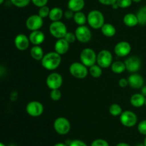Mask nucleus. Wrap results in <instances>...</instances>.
<instances>
[{
    "label": "nucleus",
    "instance_id": "obj_1",
    "mask_svg": "<svg viewBox=\"0 0 146 146\" xmlns=\"http://www.w3.org/2000/svg\"><path fill=\"white\" fill-rule=\"evenodd\" d=\"M41 65L47 70H55L60 66L61 62V56L56 52H51L44 54L41 60Z\"/></svg>",
    "mask_w": 146,
    "mask_h": 146
},
{
    "label": "nucleus",
    "instance_id": "obj_2",
    "mask_svg": "<svg viewBox=\"0 0 146 146\" xmlns=\"http://www.w3.org/2000/svg\"><path fill=\"white\" fill-rule=\"evenodd\" d=\"M87 22L91 28L99 29L105 24V17L101 11L94 9L90 11L87 15Z\"/></svg>",
    "mask_w": 146,
    "mask_h": 146
},
{
    "label": "nucleus",
    "instance_id": "obj_3",
    "mask_svg": "<svg viewBox=\"0 0 146 146\" xmlns=\"http://www.w3.org/2000/svg\"><path fill=\"white\" fill-rule=\"evenodd\" d=\"M97 54L93 49L86 47L80 53V60L87 67H90L96 63Z\"/></svg>",
    "mask_w": 146,
    "mask_h": 146
},
{
    "label": "nucleus",
    "instance_id": "obj_4",
    "mask_svg": "<svg viewBox=\"0 0 146 146\" xmlns=\"http://www.w3.org/2000/svg\"><path fill=\"white\" fill-rule=\"evenodd\" d=\"M69 72L73 77L77 79H84L89 73L88 67L83 63L78 62H73L70 65Z\"/></svg>",
    "mask_w": 146,
    "mask_h": 146
},
{
    "label": "nucleus",
    "instance_id": "obj_5",
    "mask_svg": "<svg viewBox=\"0 0 146 146\" xmlns=\"http://www.w3.org/2000/svg\"><path fill=\"white\" fill-rule=\"evenodd\" d=\"M48 29L50 34L56 39L64 38L68 31L66 24L61 21H52L50 24Z\"/></svg>",
    "mask_w": 146,
    "mask_h": 146
},
{
    "label": "nucleus",
    "instance_id": "obj_6",
    "mask_svg": "<svg viewBox=\"0 0 146 146\" xmlns=\"http://www.w3.org/2000/svg\"><path fill=\"white\" fill-rule=\"evenodd\" d=\"M96 63L102 69L110 67L113 63V54L109 50H103L97 54Z\"/></svg>",
    "mask_w": 146,
    "mask_h": 146
},
{
    "label": "nucleus",
    "instance_id": "obj_7",
    "mask_svg": "<svg viewBox=\"0 0 146 146\" xmlns=\"http://www.w3.org/2000/svg\"><path fill=\"white\" fill-rule=\"evenodd\" d=\"M54 130L59 135H66L71 130L69 120L64 117H58L54 122Z\"/></svg>",
    "mask_w": 146,
    "mask_h": 146
},
{
    "label": "nucleus",
    "instance_id": "obj_8",
    "mask_svg": "<svg viewBox=\"0 0 146 146\" xmlns=\"http://www.w3.org/2000/svg\"><path fill=\"white\" fill-rule=\"evenodd\" d=\"M120 121L123 126L127 127H132L137 124L138 117L136 114L131 110L123 111L120 115Z\"/></svg>",
    "mask_w": 146,
    "mask_h": 146
},
{
    "label": "nucleus",
    "instance_id": "obj_9",
    "mask_svg": "<svg viewBox=\"0 0 146 146\" xmlns=\"http://www.w3.org/2000/svg\"><path fill=\"white\" fill-rule=\"evenodd\" d=\"M44 105L42 103L36 100L29 102L26 107V111L27 114L34 117H39L40 115H41L44 113Z\"/></svg>",
    "mask_w": 146,
    "mask_h": 146
},
{
    "label": "nucleus",
    "instance_id": "obj_10",
    "mask_svg": "<svg viewBox=\"0 0 146 146\" xmlns=\"http://www.w3.org/2000/svg\"><path fill=\"white\" fill-rule=\"evenodd\" d=\"M76 40L81 43H87L91 40L92 33L87 26H78L74 31Z\"/></svg>",
    "mask_w": 146,
    "mask_h": 146
},
{
    "label": "nucleus",
    "instance_id": "obj_11",
    "mask_svg": "<svg viewBox=\"0 0 146 146\" xmlns=\"http://www.w3.org/2000/svg\"><path fill=\"white\" fill-rule=\"evenodd\" d=\"M44 24V19L41 18L38 14L29 16L26 20V27L30 31L40 30Z\"/></svg>",
    "mask_w": 146,
    "mask_h": 146
},
{
    "label": "nucleus",
    "instance_id": "obj_12",
    "mask_svg": "<svg viewBox=\"0 0 146 146\" xmlns=\"http://www.w3.org/2000/svg\"><path fill=\"white\" fill-rule=\"evenodd\" d=\"M46 85L50 90L59 89L62 86L63 77L59 73L52 72L48 75L46 80Z\"/></svg>",
    "mask_w": 146,
    "mask_h": 146
},
{
    "label": "nucleus",
    "instance_id": "obj_13",
    "mask_svg": "<svg viewBox=\"0 0 146 146\" xmlns=\"http://www.w3.org/2000/svg\"><path fill=\"white\" fill-rule=\"evenodd\" d=\"M131 45L126 41H121L114 47V52L118 57H124L128 56L131 52Z\"/></svg>",
    "mask_w": 146,
    "mask_h": 146
},
{
    "label": "nucleus",
    "instance_id": "obj_14",
    "mask_svg": "<svg viewBox=\"0 0 146 146\" xmlns=\"http://www.w3.org/2000/svg\"><path fill=\"white\" fill-rule=\"evenodd\" d=\"M124 63L125 64L126 70L131 73L137 72L141 67V60L136 56L128 57Z\"/></svg>",
    "mask_w": 146,
    "mask_h": 146
},
{
    "label": "nucleus",
    "instance_id": "obj_15",
    "mask_svg": "<svg viewBox=\"0 0 146 146\" xmlns=\"http://www.w3.org/2000/svg\"><path fill=\"white\" fill-rule=\"evenodd\" d=\"M14 44L19 50L25 51L29 47V39L24 34H19L16 36L14 39Z\"/></svg>",
    "mask_w": 146,
    "mask_h": 146
},
{
    "label": "nucleus",
    "instance_id": "obj_16",
    "mask_svg": "<svg viewBox=\"0 0 146 146\" xmlns=\"http://www.w3.org/2000/svg\"><path fill=\"white\" fill-rule=\"evenodd\" d=\"M128 85L133 89H141L144 85V79L138 73H132L128 77Z\"/></svg>",
    "mask_w": 146,
    "mask_h": 146
},
{
    "label": "nucleus",
    "instance_id": "obj_17",
    "mask_svg": "<svg viewBox=\"0 0 146 146\" xmlns=\"http://www.w3.org/2000/svg\"><path fill=\"white\" fill-rule=\"evenodd\" d=\"M70 44L64 38L58 39L54 44V52L60 55L65 54L69 50Z\"/></svg>",
    "mask_w": 146,
    "mask_h": 146
},
{
    "label": "nucleus",
    "instance_id": "obj_18",
    "mask_svg": "<svg viewBox=\"0 0 146 146\" xmlns=\"http://www.w3.org/2000/svg\"><path fill=\"white\" fill-rule=\"evenodd\" d=\"M29 39L30 43L34 45H40L45 40V34L41 30L33 31L30 33Z\"/></svg>",
    "mask_w": 146,
    "mask_h": 146
},
{
    "label": "nucleus",
    "instance_id": "obj_19",
    "mask_svg": "<svg viewBox=\"0 0 146 146\" xmlns=\"http://www.w3.org/2000/svg\"><path fill=\"white\" fill-rule=\"evenodd\" d=\"M145 98L146 97L141 93H135L131 97L130 102L133 107H141L145 104Z\"/></svg>",
    "mask_w": 146,
    "mask_h": 146
},
{
    "label": "nucleus",
    "instance_id": "obj_20",
    "mask_svg": "<svg viewBox=\"0 0 146 146\" xmlns=\"http://www.w3.org/2000/svg\"><path fill=\"white\" fill-rule=\"evenodd\" d=\"M68 9L75 12L81 11V10L85 7V1L84 0H68Z\"/></svg>",
    "mask_w": 146,
    "mask_h": 146
},
{
    "label": "nucleus",
    "instance_id": "obj_21",
    "mask_svg": "<svg viewBox=\"0 0 146 146\" xmlns=\"http://www.w3.org/2000/svg\"><path fill=\"white\" fill-rule=\"evenodd\" d=\"M64 11L60 7H53L50 10L49 15H48V18L51 21H61L62 17H64Z\"/></svg>",
    "mask_w": 146,
    "mask_h": 146
},
{
    "label": "nucleus",
    "instance_id": "obj_22",
    "mask_svg": "<svg viewBox=\"0 0 146 146\" xmlns=\"http://www.w3.org/2000/svg\"><path fill=\"white\" fill-rule=\"evenodd\" d=\"M124 24L128 27H133L138 24V20L136 14L133 13H128L125 14L123 19Z\"/></svg>",
    "mask_w": 146,
    "mask_h": 146
},
{
    "label": "nucleus",
    "instance_id": "obj_23",
    "mask_svg": "<svg viewBox=\"0 0 146 146\" xmlns=\"http://www.w3.org/2000/svg\"><path fill=\"white\" fill-rule=\"evenodd\" d=\"M101 32L107 37H112L116 34V29L115 26L111 23H105L101 29Z\"/></svg>",
    "mask_w": 146,
    "mask_h": 146
},
{
    "label": "nucleus",
    "instance_id": "obj_24",
    "mask_svg": "<svg viewBox=\"0 0 146 146\" xmlns=\"http://www.w3.org/2000/svg\"><path fill=\"white\" fill-rule=\"evenodd\" d=\"M30 54L34 60L39 61L42 60L44 56V52L40 45H34L30 50Z\"/></svg>",
    "mask_w": 146,
    "mask_h": 146
},
{
    "label": "nucleus",
    "instance_id": "obj_25",
    "mask_svg": "<svg viewBox=\"0 0 146 146\" xmlns=\"http://www.w3.org/2000/svg\"><path fill=\"white\" fill-rule=\"evenodd\" d=\"M111 69L113 72H114L115 74H121L125 70H126L125 63L121 61L113 62L111 66Z\"/></svg>",
    "mask_w": 146,
    "mask_h": 146
},
{
    "label": "nucleus",
    "instance_id": "obj_26",
    "mask_svg": "<svg viewBox=\"0 0 146 146\" xmlns=\"http://www.w3.org/2000/svg\"><path fill=\"white\" fill-rule=\"evenodd\" d=\"M74 20L76 24L78 26L85 25L87 22V16L82 11H78V12L74 13Z\"/></svg>",
    "mask_w": 146,
    "mask_h": 146
},
{
    "label": "nucleus",
    "instance_id": "obj_27",
    "mask_svg": "<svg viewBox=\"0 0 146 146\" xmlns=\"http://www.w3.org/2000/svg\"><path fill=\"white\" fill-rule=\"evenodd\" d=\"M88 72L94 78H98V77H100L102 75L103 70L102 68L99 65H98L97 64H95L89 67V69H88Z\"/></svg>",
    "mask_w": 146,
    "mask_h": 146
},
{
    "label": "nucleus",
    "instance_id": "obj_28",
    "mask_svg": "<svg viewBox=\"0 0 146 146\" xmlns=\"http://www.w3.org/2000/svg\"><path fill=\"white\" fill-rule=\"evenodd\" d=\"M137 18L138 20V24L141 25L146 24V6L140 9L136 14Z\"/></svg>",
    "mask_w": 146,
    "mask_h": 146
},
{
    "label": "nucleus",
    "instance_id": "obj_29",
    "mask_svg": "<svg viewBox=\"0 0 146 146\" xmlns=\"http://www.w3.org/2000/svg\"><path fill=\"white\" fill-rule=\"evenodd\" d=\"M110 114L111 115L114 116V117H117V116H120L121 113H123L122 107L120 104H117V103H113V104H111L108 109Z\"/></svg>",
    "mask_w": 146,
    "mask_h": 146
},
{
    "label": "nucleus",
    "instance_id": "obj_30",
    "mask_svg": "<svg viewBox=\"0 0 146 146\" xmlns=\"http://www.w3.org/2000/svg\"><path fill=\"white\" fill-rule=\"evenodd\" d=\"M11 4L19 8H24L28 6L31 0H10Z\"/></svg>",
    "mask_w": 146,
    "mask_h": 146
},
{
    "label": "nucleus",
    "instance_id": "obj_31",
    "mask_svg": "<svg viewBox=\"0 0 146 146\" xmlns=\"http://www.w3.org/2000/svg\"><path fill=\"white\" fill-rule=\"evenodd\" d=\"M50 10H51V9H49V7H47L46 5L44 6V7H41L38 9V14L42 19L46 18V17H48V15H49V13H50Z\"/></svg>",
    "mask_w": 146,
    "mask_h": 146
},
{
    "label": "nucleus",
    "instance_id": "obj_32",
    "mask_svg": "<svg viewBox=\"0 0 146 146\" xmlns=\"http://www.w3.org/2000/svg\"><path fill=\"white\" fill-rule=\"evenodd\" d=\"M61 92L59 89H56V90H51V92H50V98L53 100V101H58L61 99Z\"/></svg>",
    "mask_w": 146,
    "mask_h": 146
},
{
    "label": "nucleus",
    "instance_id": "obj_33",
    "mask_svg": "<svg viewBox=\"0 0 146 146\" xmlns=\"http://www.w3.org/2000/svg\"><path fill=\"white\" fill-rule=\"evenodd\" d=\"M132 3V0H117L116 1L117 5L118 6L119 8L121 9L128 8L129 7H131Z\"/></svg>",
    "mask_w": 146,
    "mask_h": 146
},
{
    "label": "nucleus",
    "instance_id": "obj_34",
    "mask_svg": "<svg viewBox=\"0 0 146 146\" xmlns=\"http://www.w3.org/2000/svg\"><path fill=\"white\" fill-rule=\"evenodd\" d=\"M91 146H110L109 143L104 139H96L91 143Z\"/></svg>",
    "mask_w": 146,
    "mask_h": 146
},
{
    "label": "nucleus",
    "instance_id": "obj_35",
    "mask_svg": "<svg viewBox=\"0 0 146 146\" xmlns=\"http://www.w3.org/2000/svg\"><path fill=\"white\" fill-rule=\"evenodd\" d=\"M67 42H68L69 44L71 43H74V42L76 40V37L75 33L73 32V31H67V33L66 34L65 37H64Z\"/></svg>",
    "mask_w": 146,
    "mask_h": 146
},
{
    "label": "nucleus",
    "instance_id": "obj_36",
    "mask_svg": "<svg viewBox=\"0 0 146 146\" xmlns=\"http://www.w3.org/2000/svg\"><path fill=\"white\" fill-rule=\"evenodd\" d=\"M138 130L141 135L146 136V120H142L138 123Z\"/></svg>",
    "mask_w": 146,
    "mask_h": 146
},
{
    "label": "nucleus",
    "instance_id": "obj_37",
    "mask_svg": "<svg viewBox=\"0 0 146 146\" xmlns=\"http://www.w3.org/2000/svg\"><path fill=\"white\" fill-rule=\"evenodd\" d=\"M48 0H31V2L36 6V7H44V6H46L48 3Z\"/></svg>",
    "mask_w": 146,
    "mask_h": 146
},
{
    "label": "nucleus",
    "instance_id": "obj_38",
    "mask_svg": "<svg viewBox=\"0 0 146 146\" xmlns=\"http://www.w3.org/2000/svg\"><path fill=\"white\" fill-rule=\"evenodd\" d=\"M68 146H88L86 143L81 140H74L70 142Z\"/></svg>",
    "mask_w": 146,
    "mask_h": 146
},
{
    "label": "nucleus",
    "instance_id": "obj_39",
    "mask_svg": "<svg viewBox=\"0 0 146 146\" xmlns=\"http://www.w3.org/2000/svg\"><path fill=\"white\" fill-rule=\"evenodd\" d=\"M118 85L120 86L122 88H124V87H126L128 85V78H121L118 81Z\"/></svg>",
    "mask_w": 146,
    "mask_h": 146
},
{
    "label": "nucleus",
    "instance_id": "obj_40",
    "mask_svg": "<svg viewBox=\"0 0 146 146\" xmlns=\"http://www.w3.org/2000/svg\"><path fill=\"white\" fill-rule=\"evenodd\" d=\"M117 0H98L100 3L105 6H112L115 3H116Z\"/></svg>",
    "mask_w": 146,
    "mask_h": 146
},
{
    "label": "nucleus",
    "instance_id": "obj_41",
    "mask_svg": "<svg viewBox=\"0 0 146 146\" xmlns=\"http://www.w3.org/2000/svg\"><path fill=\"white\" fill-rule=\"evenodd\" d=\"M64 16L65 17L66 19H72L74 18V12L73 11L70 9H67L64 11Z\"/></svg>",
    "mask_w": 146,
    "mask_h": 146
},
{
    "label": "nucleus",
    "instance_id": "obj_42",
    "mask_svg": "<svg viewBox=\"0 0 146 146\" xmlns=\"http://www.w3.org/2000/svg\"><path fill=\"white\" fill-rule=\"evenodd\" d=\"M17 95H18V94H17V92L14 91V92H13L11 94V95H10V98H11V99L13 98V97H14V100H16L17 99V97H18Z\"/></svg>",
    "mask_w": 146,
    "mask_h": 146
},
{
    "label": "nucleus",
    "instance_id": "obj_43",
    "mask_svg": "<svg viewBox=\"0 0 146 146\" xmlns=\"http://www.w3.org/2000/svg\"><path fill=\"white\" fill-rule=\"evenodd\" d=\"M141 94H143L145 97H146V86H143L142 88H141Z\"/></svg>",
    "mask_w": 146,
    "mask_h": 146
},
{
    "label": "nucleus",
    "instance_id": "obj_44",
    "mask_svg": "<svg viewBox=\"0 0 146 146\" xmlns=\"http://www.w3.org/2000/svg\"><path fill=\"white\" fill-rule=\"evenodd\" d=\"M115 146H131V145L128 144V143H123V142H122V143H118V144H117Z\"/></svg>",
    "mask_w": 146,
    "mask_h": 146
},
{
    "label": "nucleus",
    "instance_id": "obj_45",
    "mask_svg": "<svg viewBox=\"0 0 146 146\" xmlns=\"http://www.w3.org/2000/svg\"><path fill=\"white\" fill-rule=\"evenodd\" d=\"M54 146H68V145L64 143H56Z\"/></svg>",
    "mask_w": 146,
    "mask_h": 146
},
{
    "label": "nucleus",
    "instance_id": "obj_46",
    "mask_svg": "<svg viewBox=\"0 0 146 146\" xmlns=\"http://www.w3.org/2000/svg\"><path fill=\"white\" fill-rule=\"evenodd\" d=\"M111 7H112L113 9H118V8H119V7H118V6L117 5L116 3H115V4H113V5L111 6Z\"/></svg>",
    "mask_w": 146,
    "mask_h": 146
},
{
    "label": "nucleus",
    "instance_id": "obj_47",
    "mask_svg": "<svg viewBox=\"0 0 146 146\" xmlns=\"http://www.w3.org/2000/svg\"><path fill=\"white\" fill-rule=\"evenodd\" d=\"M132 1H133V2L139 3V2H141V1H142V0H132Z\"/></svg>",
    "mask_w": 146,
    "mask_h": 146
},
{
    "label": "nucleus",
    "instance_id": "obj_48",
    "mask_svg": "<svg viewBox=\"0 0 146 146\" xmlns=\"http://www.w3.org/2000/svg\"><path fill=\"white\" fill-rule=\"evenodd\" d=\"M135 146H145V145H144L143 143H138V144H137Z\"/></svg>",
    "mask_w": 146,
    "mask_h": 146
},
{
    "label": "nucleus",
    "instance_id": "obj_49",
    "mask_svg": "<svg viewBox=\"0 0 146 146\" xmlns=\"http://www.w3.org/2000/svg\"><path fill=\"white\" fill-rule=\"evenodd\" d=\"M143 144H144V145H145V146H146V136H145V139H144V141H143Z\"/></svg>",
    "mask_w": 146,
    "mask_h": 146
},
{
    "label": "nucleus",
    "instance_id": "obj_50",
    "mask_svg": "<svg viewBox=\"0 0 146 146\" xmlns=\"http://www.w3.org/2000/svg\"><path fill=\"white\" fill-rule=\"evenodd\" d=\"M4 0H0V5L3 4V3H4Z\"/></svg>",
    "mask_w": 146,
    "mask_h": 146
},
{
    "label": "nucleus",
    "instance_id": "obj_51",
    "mask_svg": "<svg viewBox=\"0 0 146 146\" xmlns=\"http://www.w3.org/2000/svg\"><path fill=\"white\" fill-rule=\"evenodd\" d=\"M0 146H6V145L4 144V143H1V142H0Z\"/></svg>",
    "mask_w": 146,
    "mask_h": 146
},
{
    "label": "nucleus",
    "instance_id": "obj_52",
    "mask_svg": "<svg viewBox=\"0 0 146 146\" xmlns=\"http://www.w3.org/2000/svg\"><path fill=\"white\" fill-rule=\"evenodd\" d=\"M145 105L146 106V98H145Z\"/></svg>",
    "mask_w": 146,
    "mask_h": 146
}]
</instances>
